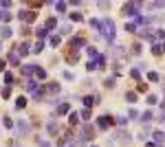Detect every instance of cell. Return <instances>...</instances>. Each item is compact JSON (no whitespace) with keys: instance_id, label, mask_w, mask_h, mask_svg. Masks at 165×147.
<instances>
[{"instance_id":"cell-1","label":"cell","mask_w":165,"mask_h":147,"mask_svg":"<svg viewBox=\"0 0 165 147\" xmlns=\"http://www.w3.org/2000/svg\"><path fill=\"white\" fill-rule=\"evenodd\" d=\"M60 92V84L57 81H51V84H46V86H40L35 92H33V99L35 101H42L46 94H57Z\"/></svg>"},{"instance_id":"cell-2","label":"cell","mask_w":165,"mask_h":147,"mask_svg":"<svg viewBox=\"0 0 165 147\" xmlns=\"http://www.w3.org/2000/svg\"><path fill=\"white\" fill-rule=\"evenodd\" d=\"M101 33H104V37L106 40H114V33H117V29H114V22L112 20H101Z\"/></svg>"},{"instance_id":"cell-3","label":"cell","mask_w":165,"mask_h":147,"mask_svg":"<svg viewBox=\"0 0 165 147\" xmlns=\"http://www.w3.org/2000/svg\"><path fill=\"white\" fill-rule=\"evenodd\" d=\"M64 59L70 64V66H73V64H77L79 62V51H75V48H66V51H64Z\"/></svg>"},{"instance_id":"cell-4","label":"cell","mask_w":165,"mask_h":147,"mask_svg":"<svg viewBox=\"0 0 165 147\" xmlns=\"http://www.w3.org/2000/svg\"><path fill=\"white\" fill-rule=\"evenodd\" d=\"M112 123H114V116H112V114H104V116L97 119V128H99V130H108Z\"/></svg>"},{"instance_id":"cell-5","label":"cell","mask_w":165,"mask_h":147,"mask_svg":"<svg viewBox=\"0 0 165 147\" xmlns=\"http://www.w3.org/2000/svg\"><path fill=\"white\" fill-rule=\"evenodd\" d=\"M90 138H95V128L92 125H84L82 132H79V141H90Z\"/></svg>"},{"instance_id":"cell-6","label":"cell","mask_w":165,"mask_h":147,"mask_svg":"<svg viewBox=\"0 0 165 147\" xmlns=\"http://www.w3.org/2000/svg\"><path fill=\"white\" fill-rule=\"evenodd\" d=\"M84 44H86V37H84V35H73V37H70V44H68V46H70V48H75V51H79Z\"/></svg>"},{"instance_id":"cell-7","label":"cell","mask_w":165,"mask_h":147,"mask_svg":"<svg viewBox=\"0 0 165 147\" xmlns=\"http://www.w3.org/2000/svg\"><path fill=\"white\" fill-rule=\"evenodd\" d=\"M18 18H20L22 22H29V24H31V22H35L38 13H35V11H25V9H22V11L18 13Z\"/></svg>"},{"instance_id":"cell-8","label":"cell","mask_w":165,"mask_h":147,"mask_svg":"<svg viewBox=\"0 0 165 147\" xmlns=\"http://www.w3.org/2000/svg\"><path fill=\"white\" fill-rule=\"evenodd\" d=\"M97 103H101V99H99V97L97 94H86L84 97V108H92V106H97Z\"/></svg>"},{"instance_id":"cell-9","label":"cell","mask_w":165,"mask_h":147,"mask_svg":"<svg viewBox=\"0 0 165 147\" xmlns=\"http://www.w3.org/2000/svg\"><path fill=\"white\" fill-rule=\"evenodd\" d=\"M62 130H60V125H57V121H49V123H46V134L49 136H57Z\"/></svg>"},{"instance_id":"cell-10","label":"cell","mask_w":165,"mask_h":147,"mask_svg":"<svg viewBox=\"0 0 165 147\" xmlns=\"http://www.w3.org/2000/svg\"><path fill=\"white\" fill-rule=\"evenodd\" d=\"M13 51H16L20 57H27V55L31 53V48H29V44H27V42H22V44H18V46L13 48Z\"/></svg>"},{"instance_id":"cell-11","label":"cell","mask_w":165,"mask_h":147,"mask_svg":"<svg viewBox=\"0 0 165 147\" xmlns=\"http://www.w3.org/2000/svg\"><path fill=\"white\" fill-rule=\"evenodd\" d=\"M121 13L123 15H136V2H126L121 7Z\"/></svg>"},{"instance_id":"cell-12","label":"cell","mask_w":165,"mask_h":147,"mask_svg":"<svg viewBox=\"0 0 165 147\" xmlns=\"http://www.w3.org/2000/svg\"><path fill=\"white\" fill-rule=\"evenodd\" d=\"M114 138H117V141H121V143H126V145H130V143H132V136H130L126 130H119V132L114 134Z\"/></svg>"},{"instance_id":"cell-13","label":"cell","mask_w":165,"mask_h":147,"mask_svg":"<svg viewBox=\"0 0 165 147\" xmlns=\"http://www.w3.org/2000/svg\"><path fill=\"white\" fill-rule=\"evenodd\" d=\"M152 136H154V143H156V145H163V143H165V132H163V130H154Z\"/></svg>"},{"instance_id":"cell-14","label":"cell","mask_w":165,"mask_h":147,"mask_svg":"<svg viewBox=\"0 0 165 147\" xmlns=\"http://www.w3.org/2000/svg\"><path fill=\"white\" fill-rule=\"evenodd\" d=\"M16 128H18V134H20V136H25V134L29 132V125L25 123V121H18V123H16Z\"/></svg>"},{"instance_id":"cell-15","label":"cell","mask_w":165,"mask_h":147,"mask_svg":"<svg viewBox=\"0 0 165 147\" xmlns=\"http://www.w3.org/2000/svg\"><path fill=\"white\" fill-rule=\"evenodd\" d=\"M7 59H9V64H11V66H18V64H20V55H18L16 51H11Z\"/></svg>"},{"instance_id":"cell-16","label":"cell","mask_w":165,"mask_h":147,"mask_svg":"<svg viewBox=\"0 0 165 147\" xmlns=\"http://www.w3.org/2000/svg\"><path fill=\"white\" fill-rule=\"evenodd\" d=\"M95 59H97V62H95V64H97V70H104V68H106V62H108L106 55H97Z\"/></svg>"},{"instance_id":"cell-17","label":"cell","mask_w":165,"mask_h":147,"mask_svg":"<svg viewBox=\"0 0 165 147\" xmlns=\"http://www.w3.org/2000/svg\"><path fill=\"white\" fill-rule=\"evenodd\" d=\"M77 121H79V112H73V114L68 116V125H70V128L77 125Z\"/></svg>"},{"instance_id":"cell-18","label":"cell","mask_w":165,"mask_h":147,"mask_svg":"<svg viewBox=\"0 0 165 147\" xmlns=\"http://www.w3.org/2000/svg\"><path fill=\"white\" fill-rule=\"evenodd\" d=\"M35 68H38V66H22L20 70H22V75L29 77V75H33V72H35Z\"/></svg>"},{"instance_id":"cell-19","label":"cell","mask_w":165,"mask_h":147,"mask_svg":"<svg viewBox=\"0 0 165 147\" xmlns=\"http://www.w3.org/2000/svg\"><path fill=\"white\" fill-rule=\"evenodd\" d=\"M154 119V114H152V110H145L143 112V116H141V121H143V123H150V121Z\"/></svg>"},{"instance_id":"cell-20","label":"cell","mask_w":165,"mask_h":147,"mask_svg":"<svg viewBox=\"0 0 165 147\" xmlns=\"http://www.w3.org/2000/svg\"><path fill=\"white\" fill-rule=\"evenodd\" d=\"M16 108H18V110L27 108V97H18V101H16Z\"/></svg>"},{"instance_id":"cell-21","label":"cell","mask_w":165,"mask_h":147,"mask_svg":"<svg viewBox=\"0 0 165 147\" xmlns=\"http://www.w3.org/2000/svg\"><path fill=\"white\" fill-rule=\"evenodd\" d=\"M27 90H29V92H35V90H38V81H35V79H29V81H27Z\"/></svg>"},{"instance_id":"cell-22","label":"cell","mask_w":165,"mask_h":147,"mask_svg":"<svg viewBox=\"0 0 165 147\" xmlns=\"http://www.w3.org/2000/svg\"><path fill=\"white\" fill-rule=\"evenodd\" d=\"M90 116H92V112H90L88 108H84V110L79 112V119H84V121H90Z\"/></svg>"},{"instance_id":"cell-23","label":"cell","mask_w":165,"mask_h":147,"mask_svg":"<svg viewBox=\"0 0 165 147\" xmlns=\"http://www.w3.org/2000/svg\"><path fill=\"white\" fill-rule=\"evenodd\" d=\"M88 24H90V27L95 29V31H101V20H95V18H92V20L88 22Z\"/></svg>"},{"instance_id":"cell-24","label":"cell","mask_w":165,"mask_h":147,"mask_svg":"<svg viewBox=\"0 0 165 147\" xmlns=\"http://www.w3.org/2000/svg\"><path fill=\"white\" fill-rule=\"evenodd\" d=\"M68 110H70V106H68V103H60V108H57V114L62 116V114H66Z\"/></svg>"},{"instance_id":"cell-25","label":"cell","mask_w":165,"mask_h":147,"mask_svg":"<svg viewBox=\"0 0 165 147\" xmlns=\"http://www.w3.org/2000/svg\"><path fill=\"white\" fill-rule=\"evenodd\" d=\"M136 99H139L136 92H126V101H128V103H134Z\"/></svg>"},{"instance_id":"cell-26","label":"cell","mask_w":165,"mask_h":147,"mask_svg":"<svg viewBox=\"0 0 165 147\" xmlns=\"http://www.w3.org/2000/svg\"><path fill=\"white\" fill-rule=\"evenodd\" d=\"M152 53H154V55H161V53H163V44H161V42H156V44L152 46Z\"/></svg>"},{"instance_id":"cell-27","label":"cell","mask_w":165,"mask_h":147,"mask_svg":"<svg viewBox=\"0 0 165 147\" xmlns=\"http://www.w3.org/2000/svg\"><path fill=\"white\" fill-rule=\"evenodd\" d=\"M35 77H38V79H46V70L38 66V68H35Z\"/></svg>"},{"instance_id":"cell-28","label":"cell","mask_w":165,"mask_h":147,"mask_svg":"<svg viewBox=\"0 0 165 147\" xmlns=\"http://www.w3.org/2000/svg\"><path fill=\"white\" fill-rule=\"evenodd\" d=\"M84 20V15L79 13V11H75V13H70V22H82Z\"/></svg>"},{"instance_id":"cell-29","label":"cell","mask_w":165,"mask_h":147,"mask_svg":"<svg viewBox=\"0 0 165 147\" xmlns=\"http://www.w3.org/2000/svg\"><path fill=\"white\" fill-rule=\"evenodd\" d=\"M13 15H11V11H0V20H2V22H9Z\"/></svg>"},{"instance_id":"cell-30","label":"cell","mask_w":165,"mask_h":147,"mask_svg":"<svg viewBox=\"0 0 165 147\" xmlns=\"http://www.w3.org/2000/svg\"><path fill=\"white\" fill-rule=\"evenodd\" d=\"M57 27V20L55 18H49V20H46V31H49V29H55Z\"/></svg>"},{"instance_id":"cell-31","label":"cell","mask_w":165,"mask_h":147,"mask_svg":"<svg viewBox=\"0 0 165 147\" xmlns=\"http://www.w3.org/2000/svg\"><path fill=\"white\" fill-rule=\"evenodd\" d=\"M27 7H31V9H38V7H42V0H29V2H27Z\"/></svg>"},{"instance_id":"cell-32","label":"cell","mask_w":165,"mask_h":147,"mask_svg":"<svg viewBox=\"0 0 165 147\" xmlns=\"http://www.w3.org/2000/svg\"><path fill=\"white\" fill-rule=\"evenodd\" d=\"M126 31L128 33H136V22H128L126 24Z\"/></svg>"},{"instance_id":"cell-33","label":"cell","mask_w":165,"mask_h":147,"mask_svg":"<svg viewBox=\"0 0 165 147\" xmlns=\"http://www.w3.org/2000/svg\"><path fill=\"white\" fill-rule=\"evenodd\" d=\"M42 48H44V42H42V40H40V42H38V44H35V46H33V48H31V51H33V53H35V55H38V53H42Z\"/></svg>"},{"instance_id":"cell-34","label":"cell","mask_w":165,"mask_h":147,"mask_svg":"<svg viewBox=\"0 0 165 147\" xmlns=\"http://www.w3.org/2000/svg\"><path fill=\"white\" fill-rule=\"evenodd\" d=\"M112 53H114L117 57H123V55H126V51H123L121 46H114V48H112Z\"/></svg>"},{"instance_id":"cell-35","label":"cell","mask_w":165,"mask_h":147,"mask_svg":"<svg viewBox=\"0 0 165 147\" xmlns=\"http://www.w3.org/2000/svg\"><path fill=\"white\" fill-rule=\"evenodd\" d=\"M35 33H38V37H40L42 42H44V37H46V35H49V31H46V27H44V29H38Z\"/></svg>"},{"instance_id":"cell-36","label":"cell","mask_w":165,"mask_h":147,"mask_svg":"<svg viewBox=\"0 0 165 147\" xmlns=\"http://www.w3.org/2000/svg\"><path fill=\"white\" fill-rule=\"evenodd\" d=\"M132 53L134 55H141V42H134L132 44Z\"/></svg>"},{"instance_id":"cell-37","label":"cell","mask_w":165,"mask_h":147,"mask_svg":"<svg viewBox=\"0 0 165 147\" xmlns=\"http://www.w3.org/2000/svg\"><path fill=\"white\" fill-rule=\"evenodd\" d=\"M13 81H16V79H13V75H11V72H5V84H7V86H11Z\"/></svg>"},{"instance_id":"cell-38","label":"cell","mask_w":165,"mask_h":147,"mask_svg":"<svg viewBox=\"0 0 165 147\" xmlns=\"http://www.w3.org/2000/svg\"><path fill=\"white\" fill-rule=\"evenodd\" d=\"M55 11L64 13V11H66V2H55Z\"/></svg>"},{"instance_id":"cell-39","label":"cell","mask_w":165,"mask_h":147,"mask_svg":"<svg viewBox=\"0 0 165 147\" xmlns=\"http://www.w3.org/2000/svg\"><path fill=\"white\" fill-rule=\"evenodd\" d=\"M49 42H51V46H60V44H62V40H60V35H53V37H51Z\"/></svg>"},{"instance_id":"cell-40","label":"cell","mask_w":165,"mask_h":147,"mask_svg":"<svg viewBox=\"0 0 165 147\" xmlns=\"http://www.w3.org/2000/svg\"><path fill=\"white\" fill-rule=\"evenodd\" d=\"M86 53H88L90 57H97V55H99V53L95 51V46H88V48H86Z\"/></svg>"},{"instance_id":"cell-41","label":"cell","mask_w":165,"mask_h":147,"mask_svg":"<svg viewBox=\"0 0 165 147\" xmlns=\"http://www.w3.org/2000/svg\"><path fill=\"white\" fill-rule=\"evenodd\" d=\"M130 77H132V79H141V72H139L136 68H132V70H130Z\"/></svg>"},{"instance_id":"cell-42","label":"cell","mask_w":165,"mask_h":147,"mask_svg":"<svg viewBox=\"0 0 165 147\" xmlns=\"http://www.w3.org/2000/svg\"><path fill=\"white\" fill-rule=\"evenodd\" d=\"M2 123H5V128H7V130H9V128H13V121H11L9 116H5V119H2Z\"/></svg>"},{"instance_id":"cell-43","label":"cell","mask_w":165,"mask_h":147,"mask_svg":"<svg viewBox=\"0 0 165 147\" xmlns=\"http://www.w3.org/2000/svg\"><path fill=\"white\" fill-rule=\"evenodd\" d=\"M11 97V88L7 86V88H2V99H9Z\"/></svg>"},{"instance_id":"cell-44","label":"cell","mask_w":165,"mask_h":147,"mask_svg":"<svg viewBox=\"0 0 165 147\" xmlns=\"http://www.w3.org/2000/svg\"><path fill=\"white\" fill-rule=\"evenodd\" d=\"M0 33H2V37H11V29H9V27H2V31H0Z\"/></svg>"},{"instance_id":"cell-45","label":"cell","mask_w":165,"mask_h":147,"mask_svg":"<svg viewBox=\"0 0 165 147\" xmlns=\"http://www.w3.org/2000/svg\"><path fill=\"white\" fill-rule=\"evenodd\" d=\"M154 37L163 40V37H165V31H163V29H156V31H154Z\"/></svg>"},{"instance_id":"cell-46","label":"cell","mask_w":165,"mask_h":147,"mask_svg":"<svg viewBox=\"0 0 165 147\" xmlns=\"http://www.w3.org/2000/svg\"><path fill=\"white\" fill-rule=\"evenodd\" d=\"M148 79L150 81H158V72H148Z\"/></svg>"},{"instance_id":"cell-47","label":"cell","mask_w":165,"mask_h":147,"mask_svg":"<svg viewBox=\"0 0 165 147\" xmlns=\"http://www.w3.org/2000/svg\"><path fill=\"white\" fill-rule=\"evenodd\" d=\"M156 101H158V99H156V97H154V94H148V106H154Z\"/></svg>"},{"instance_id":"cell-48","label":"cell","mask_w":165,"mask_h":147,"mask_svg":"<svg viewBox=\"0 0 165 147\" xmlns=\"http://www.w3.org/2000/svg\"><path fill=\"white\" fill-rule=\"evenodd\" d=\"M86 68H88V72H92V70L97 68V64H95V62H88V64H86Z\"/></svg>"},{"instance_id":"cell-49","label":"cell","mask_w":165,"mask_h":147,"mask_svg":"<svg viewBox=\"0 0 165 147\" xmlns=\"http://www.w3.org/2000/svg\"><path fill=\"white\" fill-rule=\"evenodd\" d=\"M114 121H117V123H119V125H126V121H128V119H126V116H117Z\"/></svg>"},{"instance_id":"cell-50","label":"cell","mask_w":165,"mask_h":147,"mask_svg":"<svg viewBox=\"0 0 165 147\" xmlns=\"http://www.w3.org/2000/svg\"><path fill=\"white\" fill-rule=\"evenodd\" d=\"M64 79H68V81H73L75 77H73V72H68V70H66V72H64Z\"/></svg>"},{"instance_id":"cell-51","label":"cell","mask_w":165,"mask_h":147,"mask_svg":"<svg viewBox=\"0 0 165 147\" xmlns=\"http://www.w3.org/2000/svg\"><path fill=\"white\" fill-rule=\"evenodd\" d=\"M128 116H130V119H139V112H136V110H130Z\"/></svg>"},{"instance_id":"cell-52","label":"cell","mask_w":165,"mask_h":147,"mask_svg":"<svg viewBox=\"0 0 165 147\" xmlns=\"http://www.w3.org/2000/svg\"><path fill=\"white\" fill-rule=\"evenodd\" d=\"M150 7H154V9H163V7H165V2H152Z\"/></svg>"},{"instance_id":"cell-53","label":"cell","mask_w":165,"mask_h":147,"mask_svg":"<svg viewBox=\"0 0 165 147\" xmlns=\"http://www.w3.org/2000/svg\"><path fill=\"white\" fill-rule=\"evenodd\" d=\"M20 33H22V35H29V33H31V29H29V27H22V29H20Z\"/></svg>"},{"instance_id":"cell-54","label":"cell","mask_w":165,"mask_h":147,"mask_svg":"<svg viewBox=\"0 0 165 147\" xmlns=\"http://www.w3.org/2000/svg\"><path fill=\"white\" fill-rule=\"evenodd\" d=\"M139 92H148V86L145 84H139Z\"/></svg>"},{"instance_id":"cell-55","label":"cell","mask_w":165,"mask_h":147,"mask_svg":"<svg viewBox=\"0 0 165 147\" xmlns=\"http://www.w3.org/2000/svg\"><path fill=\"white\" fill-rule=\"evenodd\" d=\"M62 33H70V24H64V27H62Z\"/></svg>"},{"instance_id":"cell-56","label":"cell","mask_w":165,"mask_h":147,"mask_svg":"<svg viewBox=\"0 0 165 147\" xmlns=\"http://www.w3.org/2000/svg\"><path fill=\"white\" fill-rule=\"evenodd\" d=\"M7 68V64H5V59H0V70H5Z\"/></svg>"},{"instance_id":"cell-57","label":"cell","mask_w":165,"mask_h":147,"mask_svg":"<svg viewBox=\"0 0 165 147\" xmlns=\"http://www.w3.org/2000/svg\"><path fill=\"white\" fill-rule=\"evenodd\" d=\"M161 110H163V112H165V99H163V101H161Z\"/></svg>"},{"instance_id":"cell-58","label":"cell","mask_w":165,"mask_h":147,"mask_svg":"<svg viewBox=\"0 0 165 147\" xmlns=\"http://www.w3.org/2000/svg\"><path fill=\"white\" fill-rule=\"evenodd\" d=\"M161 44H163V51H165V42H161Z\"/></svg>"},{"instance_id":"cell-59","label":"cell","mask_w":165,"mask_h":147,"mask_svg":"<svg viewBox=\"0 0 165 147\" xmlns=\"http://www.w3.org/2000/svg\"><path fill=\"white\" fill-rule=\"evenodd\" d=\"M0 48H2V42H0Z\"/></svg>"},{"instance_id":"cell-60","label":"cell","mask_w":165,"mask_h":147,"mask_svg":"<svg viewBox=\"0 0 165 147\" xmlns=\"http://www.w3.org/2000/svg\"><path fill=\"white\" fill-rule=\"evenodd\" d=\"M90 147H97V145H90Z\"/></svg>"}]
</instances>
